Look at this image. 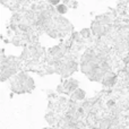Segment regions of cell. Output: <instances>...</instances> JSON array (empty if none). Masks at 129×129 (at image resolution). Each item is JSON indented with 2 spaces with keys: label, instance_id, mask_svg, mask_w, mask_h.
Instances as JSON below:
<instances>
[{
  "label": "cell",
  "instance_id": "1",
  "mask_svg": "<svg viewBox=\"0 0 129 129\" xmlns=\"http://www.w3.org/2000/svg\"><path fill=\"white\" fill-rule=\"evenodd\" d=\"M85 98V92L82 89H76L75 92H73V99L74 100H83Z\"/></svg>",
  "mask_w": 129,
  "mask_h": 129
},
{
  "label": "cell",
  "instance_id": "2",
  "mask_svg": "<svg viewBox=\"0 0 129 129\" xmlns=\"http://www.w3.org/2000/svg\"><path fill=\"white\" fill-rule=\"evenodd\" d=\"M57 10H58V13H60V14H64L67 11V7L64 6V5H60V6H58Z\"/></svg>",
  "mask_w": 129,
  "mask_h": 129
},
{
  "label": "cell",
  "instance_id": "3",
  "mask_svg": "<svg viewBox=\"0 0 129 129\" xmlns=\"http://www.w3.org/2000/svg\"><path fill=\"white\" fill-rule=\"evenodd\" d=\"M59 1H60V0H50V2H51L52 5H57Z\"/></svg>",
  "mask_w": 129,
  "mask_h": 129
}]
</instances>
